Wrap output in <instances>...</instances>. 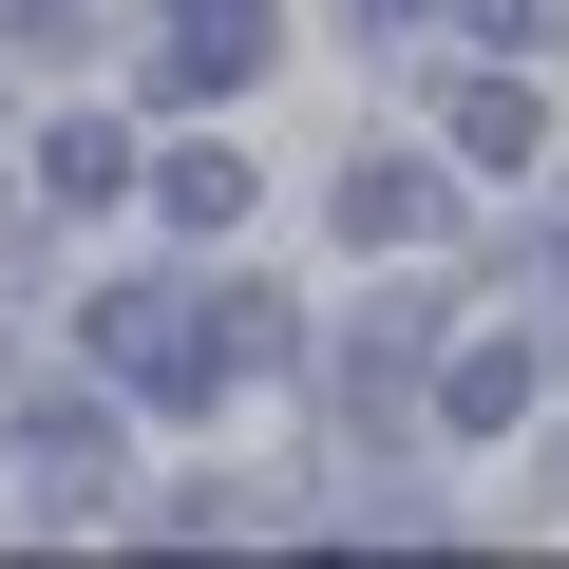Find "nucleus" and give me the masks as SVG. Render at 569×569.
<instances>
[{
	"label": "nucleus",
	"mask_w": 569,
	"mask_h": 569,
	"mask_svg": "<svg viewBox=\"0 0 569 569\" xmlns=\"http://www.w3.org/2000/svg\"><path fill=\"white\" fill-rule=\"evenodd\" d=\"M247 77H266V0H171L152 96H247Z\"/></svg>",
	"instance_id": "obj_1"
},
{
	"label": "nucleus",
	"mask_w": 569,
	"mask_h": 569,
	"mask_svg": "<svg viewBox=\"0 0 569 569\" xmlns=\"http://www.w3.org/2000/svg\"><path fill=\"white\" fill-rule=\"evenodd\" d=\"M437 209H456V190H437L418 152H361V171H342V247H418Z\"/></svg>",
	"instance_id": "obj_2"
},
{
	"label": "nucleus",
	"mask_w": 569,
	"mask_h": 569,
	"mask_svg": "<svg viewBox=\"0 0 569 569\" xmlns=\"http://www.w3.org/2000/svg\"><path fill=\"white\" fill-rule=\"evenodd\" d=\"M531 399H550V361H531V342H475V361L437 380V418H456V437H512Z\"/></svg>",
	"instance_id": "obj_3"
},
{
	"label": "nucleus",
	"mask_w": 569,
	"mask_h": 569,
	"mask_svg": "<svg viewBox=\"0 0 569 569\" xmlns=\"http://www.w3.org/2000/svg\"><path fill=\"white\" fill-rule=\"evenodd\" d=\"M114 190H133V133H114V114H77V133L39 152V209H114Z\"/></svg>",
	"instance_id": "obj_4"
},
{
	"label": "nucleus",
	"mask_w": 569,
	"mask_h": 569,
	"mask_svg": "<svg viewBox=\"0 0 569 569\" xmlns=\"http://www.w3.org/2000/svg\"><path fill=\"white\" fill-rule=\"evenodd\" d=\"M152 209H171V228H247V152H171Z\"/></svg>",
	"instance_id": "obj_5"
},
{
	"label": "nucleus",
	"mask_w": 569,
	"mask_h": 569,
	"mask_svg": "<svg viewBox=\"0 0 569 569\" xmlns=\"http://www.w3.org/2000/svg\"><path fill=\"white\" fill-rule=\"evenodd\" d=\"M456 152H475V171H512V152H531V96H512V77H475V96H456Z\"/></svg>",
	"instance_id": "obj_6"
}]
</instances>
